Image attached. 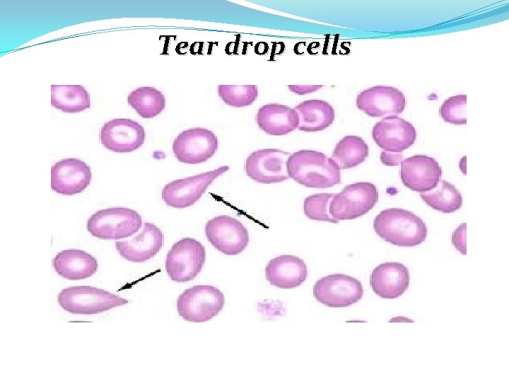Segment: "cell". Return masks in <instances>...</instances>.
Here are the masks:
<instances>
[{
	"mask_svg": "<svg viewBox=\"0 0 509 382\" xmlns=\"http://www.w3.org/2000/svg\"><path fill=\"white\" fill-rule=\"evenodd\" d=\"M289 178L308 187L327 188L341 183V169L332 158L312 150H300L287 161Z\"/></svg>",
	"mask_w": 509,
	"mask_h": 382,
	"instance_id": "obj_1",
	"label": "cell"
},
{
	"mask_svg": "<svg viewBox=\"0 0 509 382\" xmlns=\"http://www.w3.org/2000/svg\"><path fill=\"white\" fill-rule=\"evenodd\" d=\"M375 233L385 241L399 247H414L427 236L424 221L413 212L402 209H387L375 218Z\"/></svg>",
	"mask_w": 509,
	"mask_h": 382,
	"instance_id": "obj_2",
	"label": "cell"
},
{
	"mask_svg": "<svg viewBox=\"0 0 509 382\" xmlns=\"http://www.w3.org/2000/svg\"><path fill=\"white\" fill-rule=\"evenodd\" d=\"M57 302L70 313L95 315L124 306L128 300L102 289L74 286L62 289L58 294Z\"/></svg>",
	"mask_w": 509,
	"mask_h": 382,
	"instance_id": "obj_3",
	"label": "cell"
},
{
	"mask_svg": "<svg viewBox=\"0 0 509 382\" xmlns=\"http://www.w3.org/2000/svg\"><path fill=\"white\" fill-rule=\"evenodd\" d=\"M142 226L140 214L125 207H111L93 214L86 228L94 237L103 240H118L131 236Z\"/></svg>",
	"mask_w": 509,
	"mask_h": 382,
	"instance_id": "obj_4",
	"label": "cell"
},
{
	"mask_svg": "<svg viewBox=\"0 0 509 382\" xmlns=\"http://www.w3.org/2000/svg\"><path fill=\"white\" fill-rule=\"evenodd\" d=\"M223 294L211 285H196L184 291L177 299V310L185 320L204 323L222 310Z\"/></svg>",
	"mask_w": 509,
	"mask_h": 382,
	"instance_id": "obj_5",
	"label": "cell"
},
{
	"mask_svg": "<svg viewBox=\"0 0 509 382\" xmlns=\"http://www.w3.org/2000/svg\"><path fill=\"white\" fill-rule=\"evenodd\" d=\"M378 199L379 192L374 184L355 183L334 195L329 204V213L339 221L354 219L372 209Z\"/></svg>",
	"mask_w": 509,
	"mask_h": 382,
	"instance_id": "obj_6",
	"label": "cell"
},
{
	"mask_svg": "<svg viewBox=\"0 0 509 382\" xmlns=\"http://www.w3.org/2000/svg\"><path fill=\"white\" fill-rule=\"evenodd\" d=\"M206 260L204 245L192 238L177 241L165 259V270L171 280L186 282L194 279L201 272Z\"/></svg>",
	"mask_w": 509,
	"mask_h": 382,
	"instance_id": "obj_7",
	"label": "cell"
},
{
	"mask_svg": "<svg viewBox=\"0 0 509 382\" xmlns=\"http://www.w3.org/2000/svg\"><path fill=\"white\" fill-rule=\"evenodd\" d=\"M313 296L326 306L344 308L362 299L363 288L356 278L344 274L325 276L313 286Z\"/></svg>",
	"mask_w": 509,
	"mask_h": 382,
	"instance_id": "obj_8",
	"label": "cell"
},
{
	"mask_svg": "<svg viewBox=\"0 0 509 382\" xmlns=\"http://www.w3.org/2000/svg\"><path fill=\"white\" fill-rule=\"evenodd\" d=\"M229 170L226 166L199 175L178 179L162 189V199L170 207L182 209L197 202L218 176Z\"/></svg>",
	"mask_w": 509,
	"mask_h": 382,
	"instance_id": "obj_9",
	"label": "cell"
},
{
	"mask_svg": "<svg viewBox=\"0 0 509 382\" xmlns=\"http://www.w3.org/2000/svg\"><path fill=\"white\" fill-rule=\"evenodd\" d=\"M205 234L215 248L227 255L240 254L249 242L247 228L238 219L227 215L209 220L205 226Z\"/></svg>",
	"mask_w": 509,
	"mask_h": 382,
	"instance_id": "obj_10",
	"label": "cell"
},
{
	"mask_svg": "<svg viewBox=\"0 0 509 382\" xmlns=\"http://www.w3.org/2000/svg\"><path fill=\"white\" fill-rule=\"evenodd\" d=\"M218 141L213 132L194 127L180 133L172 144V151L182 163L198 164L209 160L217 151Z\"/></svg>",
	"mask_w": 509,
	"mask_h": 382,
	"instance_id": "obj_11",
	"label": "cell"
},
{
	"mask_svg": "<svg viewBox=\"0 0 509 382\" xmlns=\"http://www.w3.org/2000/svg\"><path fill=\"white\" fill-rule=\"evenodd\" d=\"M290 153L277 149H263L251 153L245 170L253 180L264 184L276 183L289 178L287 161Z\"/></svg>",
	"mask_w": 509,
	"mask_h": 382,
	"instance_id": "obj_12",
	"label": "cell"
},
{
	"mask_svg": "<svg viewBox=\"0 0 509 382\" xmlns=\"http://www.w3.org/2000/svg\"><path fill=\"white\" fill-rule=\"evenodd\" d=\"M145 137L144 127L127 118H116L105 122L100 134L104 147L119 153L136 150L144 143Z\"/></svg>",
	"mask_w": 509,
	"mask_h": 382,
	"instance_id": "obj_13",
	"label": "cell"
},
{
	"mask_svg": "<svg viewBox=\"0 0 509 382\" xmlns=\"http://www.w3.org/2000/svg\"><path fill=\"white\" fill-rule=\"evenodd\" d=\"M357 108L372 117L401 114L406 106V98L399 89L387 86H375L359 93Z\"/></svg>",
	"mask_w": 509,
	"mask_h": 382,
	"instance_id": "obj_14",
	"label": "cell"
},
{
	"mask_svg": "<svg viewBox=\"0 0 509 382\" xmlns=\"http://www.w3.org/2000/svg\"><path fill=\"white\" fill-rule=\"evenodd\" d=\"M372 137L383 150L401 153L411 146L416 139L414 125L397 115L383 117L372 129Z\"/></svg>",
	"mask_w": 509,
	"mask_h": 382,
	"instance_id": "obj_15",
	"label": "cell"
},
{
	"mask_svg": "<svg viewBox=\"0 0 509 382\" xmlns=\"http://www.w3.org/2000/svg\"><path fill=\"white\" fill-rule=\"evenodd\" d=\"M92 174L90 166L75 158H64L51 168V188L63 195H74L83 192L90 185Z\"/></svg>",
	"mask_w": 509,
	"mask_h": 382,
	"instance_id": "obj_16",
	"label": "cell"
},
{
	"mask_svg": "<svg viewBox=\"0 0 509 382\" xmlns=\"http://www.w3.org/2000/svg\"><path fill=\"white\" fill-rule=\"evenodd\" d=\"M442 174L439 163L428 156L414 155L401 162L402 182L417 192H426L435 188Z\"/></svg>",
	"mask_w": 509,
	"mask_h": 382,
	"instance_id": "obj_17",
	"label": "cell"
},
{
	"mask_svg": "<svg viewBox=\"0 0 509 382\" xmlns=\"http://www.w3.org/2000/svg\"><path fill=\"white\" fill-rule=\"evenodd\" d=\"M409 281L408 268L397 262H386L378 265L370 276L372 290L382 299L399 297L409 288Z\"/></svg>",
	"mask_w": 509,
	"mask_h": 382,
	"instance_id": "obj_18",
	"label": "cell"
},
{
	"mask_svg": "<svg viewBox=\"0 0 509 382\" xmlns=\"http://www.w3.org/2000/svg\"><path fill=\"white\" fill-rule=\"evenodd\" d=\"M163 243L161 230L155 224L146 222L138 235L129 240L116 241L115 248L127 260L143 262L153 257L161 249Z\"/></svg>",
	"mask_w": 509,
	"mask_h": 382,
	"instance_id": "obj_19",
	"label": "cell"
},
{
	"mask_svg": "<svg viewBox=\"0 0 509 382\" xmlns=\"http://www.w3.org/2000/svg\"><path fill=\"white\" fill-rule=\"evenodd\" d=\"M267 280L280 289H293L300 286L307 279L305 262L292 255H282L271 259L266 266Z\"/></svg>",
	"mask_w": 509,
	"mask_h": 382,
	"instance_id": "obj_20",
	"label": "cell"
},
{
	"mask_svg": "<svg viewBox=\"0 0 509 382\" xmlns=\"http://www.w3.org/2000/svg\"><path fill=\"white\" fill-rule=\"evenodd\" d=\"M52 266L60 277L69 280H81L93 275L98 264L93 256L84 250L68 249L55 255Z\"/></svg>",
	"mask_w": 509,
	"mask_h": 382,
	"instance_id": "obj_21",
	"label": "cell"
},
{
	"mask_svg": "<svg viewBox=\"0 0 509 382\" xmlns=\"http://www.w3.org/2000/svg\"><path fill=\"white\" fill-rule=\"evenodd\" d=\"M258 127L270 135H285L296 128L299 118L294 108L270 103L259 108L255 117Z\"/></svg>",
	"mask_w": 509,
	"mask_h": 382,
	"instance_id": "obj_22",
	"label": "cell"
},
{
	"mask_svg": "<svg viewBox=\"0 0 509 382\" xmlns=\"http://www.w3.org/2000/svg\"><path fill=\"white\" fill-rule=\"evenodd\" d=\"M300 131L312 132L325 129L334 120V110L327 102L322 100H305L295 107Z\"/></svg>",
	"mask_w": 509,
	"mask_h": 382,
	"instance_id": "obj_23",
	"label": "cell"
},
{
	"mask_svg": "<svg viewBox=\"0 0 509 382\" xmlns=\"http://www.w3.org/2000/svg\"><path fill=\"white\" fill-rule=\"evenodd\" d=\"M51 105L66 113L90 108V97L81 85H51Z\"/></svg>",
	"mask_w": 509,
	"mask_h": 382,
	"instance_id": "obj_24",
	"label": "cell"
},
{
	"mask_svg": "<svg viewBox=\"0 0 509 382\" xmlns=\"http://www.w3.org/2000/svg\"><path fill=\"white\" fill-rule=\"evenodd\" d=\"M368 156V146L360 137L348 135L335 146L332 158L340 169L352 168L363 163Z\"/></svg>",
	"mask_w": 509,
	"mask_h": 382,
	"instance_id": "obj_25",
	"label": "cell"
},
{
	"mask_svg": "<svg viewBox=\"0 0 509 382\" xmlns=\"http://www.w3.org/2000/svg\"><path fill=\"white\" fill-rule=\"evenodd\" d=\"M127 103L143 118H152L159 115L165 108V98L158 89L139 87L127 96Z\"/></svg>",
	"mask_w": 509,
	"mask_h": 382,
	"instance_id": "obj_26",
	"label": "cell"
},
{
	"mask_svg": "<svg viewBox=\"0 0 509 382\" xmlns=\"http://www.w3.org/2000/svg\"><path fill=\"white\" fill-rule=\"evenodd\" d=\"M431 192L420 194L429 207L438 212L450 214L458 210L462 204V197L451 183L441 180Z\"/></svg>",
	"mask_w": 509,
	"mask_h": 382,
	"instance_id": "obj_27",
	"label": "cell"
},
{
	"mask_svg": "<svg viewBox=\"0 0 509 382\" xmlns=\"http://www.w3.org/2000/svg\"><path fill=\"white\" fill-rule=\"evenodd\" d=\"M218 93L226 105L244 107L255 100L258 89L256 85H219Z\"/></svg>",
	"mask_w": 509,
	"mask_h": 382,
	"instance_id": "obj_28",
	"label": "cell"
},
{
	"mask_svg": "<svg viewBox=\"0 0 509 382\" xmlns=\"http://www.w3.org/2000/svg\"><path fill=\"white\" fill-rule=\"evenodd\" d=\"M334 195L319 193L307 197L303 203L305 214L312 220L338 223L329 213V204Z\"/></svg>",
	"mask_w": 509,
	"mask_h": 382,
	"instance_id": "obj_29",
	"label": "cell"
},
{
	"mask_svg": "<svg viewBox=\"0 0 509 382\" xmlns=\"http://www.w3.org/2000/svg\"><path fill=\"white\" fill-rule=\"evenodd\" d=\"M467 96L450 97L439 108V114L446 122L454 125L467 124Z\"/></svg>",
	"mask_w": 509,
	"mask_h": 382,
	"instance_id": "obj_30",
	"label": "cell"
},
{
	"mask_svg": "<svg viewBox=\"0 0 509 382\" xmlns=\"http://www.w3.org/2000/svg\"><path fill=\"white\" fill-rule=\"evenodd\" d=\"M467 224H460L452 235V242L455 248L462 255L467 254L466 227Z\"/></svg>",
	"mask_w": 509,
	"mask_h": 382,
	"instance_id": "obj_31",
	"label": "cell"
},
{
	"mask_svg": "<svg viewBox=\"0 0 509 382\" xmlns=\"http://www.w3.org/2000/svg\"><path fill=\"white\" fill-rule=\"evenodd\" d=\"M402 155L400 153L382 151L380 154V161L385 166H398L402 162Z\"/></svg>",
	"mask_w": 509,
	"mask_h": 382,
	"instance_id": "obj_32",
	"label": "cell"
},
{
	"mask_svg": "<svg viewBox=\"0 0 509 382\" xmlns=\"http://www.w3.org/2000/svg\"><path fill=\"white\" fill-rule=\"evenodd\" d=\"M322 86H294V85H289L288 88L290 91H291L293 93L303 95L307 93L313 92L320 88H322Z\"/></svg>",
	"mask_w": 509,
	"mask_h": 382,
	"instance_id": "obj_33",
	"label": "cell"
}]
</instances>
